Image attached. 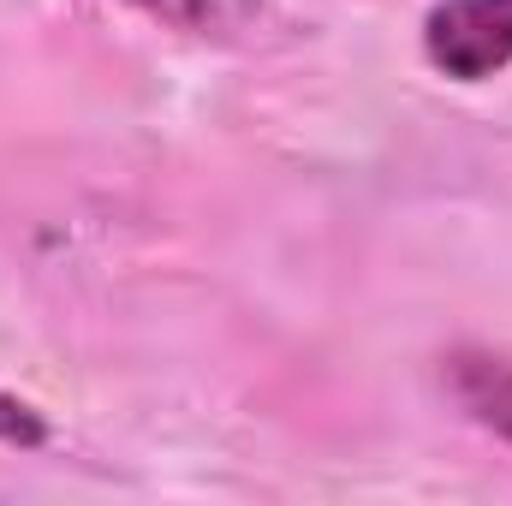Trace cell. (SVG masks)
I'll use <instances>...</instances> for the list:
<instances>
[{
  "mask_svg": "<svg viewBox=\"0 0 512 506\" xmlns=\"http://www.w3.org/2000/svg\"><path fill=\"white\" fill-rule=\"evenodd\" d=\"M423 54L453 84H489L512 66V0H435Z\"/></svg>",
  "mask_w": 512,
  "mask_h": 506,
  "instance_id": "obj_1",
  "label": "cell"
},
{
  "mask_svg": "<svg viewBox=\"0 0 512 506\" xmlns=\"http://www.w3.org/2000/svg\"><path fill=\"white\" fill-rule=\"evenodd\" d=\"M441 364H447L441 381H447L453 405H459L477 429H489L495 441L512 447V358L483 352V346H459V352H447Z\"/></svg>",
  "mask_w": 512,
  "mask_h": 506,
  "instance_id": "obj_2",
  "label": "cell"
},
{
  "mask_svg": "<svg viewBox=\"0 0 512 506\" xmlns=\"http://www.w3.org/2000/svg\"><path fill=\"white\" fill-rule=\"evenodd\" d=\"M42 441H48V417L0 387V447H42Z\"/></svg>",
  "mask_w": 512,
  "mask_h": 506,
  "instance_id": "obj_3",
  "label": "cell"
}]
</instances>
